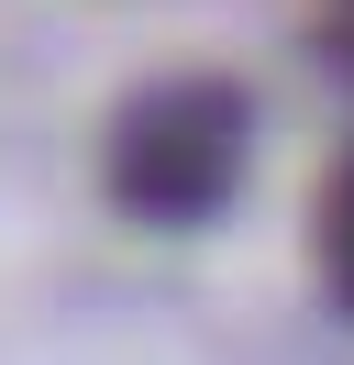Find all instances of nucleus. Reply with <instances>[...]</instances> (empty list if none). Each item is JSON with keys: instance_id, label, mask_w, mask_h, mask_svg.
Returning a JSON list of instances; mask_svg holds the SVG:
<instances>
[{"instance_id": "1", "label": "nucleus", "mask_w": 354, "mask_h": 365, "mask_svg": "<svg viewBox=\"0 0 354 365\" xmlns=\"http://www.w3.org/2000/svg\"><path fill=\"white\" fill-rule=\"evenodd\" d=\"M243 166V100L211 89V78H177V89H144L111 133V200L133 222H211L233 200Z\"/></svg>"}, {"instance_id": "2", "label": "nucleus", "mask_w": 354, "mask_h": 365, "mask_svg": "<svg viewBox=\"0 0 354 365\" xmlns=\"http://www.w3.org/2000/svg\"><path fill=\"white\" fill-rule=\"evenodd\" d=\"M321 288L354 310V155L321 178Z\"/></svg>"}]
</instances>
